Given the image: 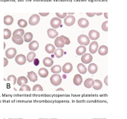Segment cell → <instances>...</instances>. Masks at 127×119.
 Wrapping results in <instances>:
<instances>
[{
	"label": "cell",
	"instance_id": "7dc6e473",
	"mask_svg": "<svg viewBox=\"0 0 127 119\" xmlns=\"http://www.w3.org/2000/svg\"><path fill=\"white\" fill-rule=\"evenodd\" d=\"M108 76H106V78H105V79H104V83H105V84L106 85V86H108Z\"/></svg>",
	"mask_w": 127,
	"mask_h": 119
},
{
	"label": "cell",
	"instance_id": "74e56055",
	"mask_svg": "<svg viewBox=\"0 0 127 119\" xmlns=\"http://www.w3.org/2000/svg\"><path fill=\"white\" fill-rule=\"evenodd\" d=\"M19 90H20V91H31V88H30V86H28V85L25 84V85L21 86Z\"/></svg>",
	"mask_w": 127,
	"mask_h": 119
},
{
	"label": "cell",
	"instance_id": "f5cc1de1",
	"mask_svg": "<svg viewBox=\"0 0 127 119\" xmlns=\"http://www.w3.org/2000/svg\"><path fill=\"white\" fill-rule=\"evenodd\" d=\"M68 14H69V15H73V14H74V13H69Z\"/></svg>",
	"mask_w": 127,
	"mask_h": 119
},
{
	"label": "cell",
	"instance_id": "7402d4cb",
	"mask_svg": "<svg viewBox=\"0 0 127 119\" xmlns=\"http://www.w3.org/2000/svg\"><path fill=\"white\" fill-rule=\"evenodd\" d=\"M28 78L31 82H36L37 80V75L34 72H28Z\"/></svg>",
	"mask_w": 127,
	"mask_h": 119
},
{
	"label": "cell",
	"instance_id": "5bb4252c",
	"mask_svg": "<svg viewBox=\"0 0 127 119\" xmlns=\"http://www.w3.org/2000/svg\"><path fill=\"white\" fill-rule=\"evenodd\" d=\"M54 44H55V46L58 48H63V46L65 45V43H64V41L61 38V37H58L56 38L55 40V42H54Z\"/></svg>",
	"mask_w": 127,
	"mask_h": 119
},
{
	"label": "cell",
	"instance_id": "83f0119b",
	"mask_svg": "<svg viewBox=\"0 0 127 119\" xmlns=\"http://www.w3.org/2000/svg\"><path fill=\"white\" fill-rule=\"evenodd\" d=\"M77 70L79 71V72L80 74H86L87 72V69L86 67L83 65V63H79L77 65Z\"/></svg>",
	"mask_w": 127,
	"mask_h": 119
},
{
	"label": "cell",
	"instance_id": "6da1fadb",
	"mask_svg": "<svg viewBox=\"0 0 127 119\" xmlns=\"http://www.w3.org/2000/svg\"><path fill=\"white\" fill-rule=\"evenodd\" d=\"M78 42L81 45H88L90 42V39L88 36L85 35V34H81L78 37L77 39Z\"/></svg>",
	"mask_w": 127,
	"mask_h": 119
},
{
	"label": "cell",
	"instance_id": "b9f144b4",
	"mask_svg": "<svg viewBox=\"0 0 127 119\" xmlns=\"http://www.w3.org/2000/svg\"><path fill=\"white\" fill-rule=\"evenodd\" d=\"M107 24H108V21H106V22H104L102 24V29H103L104 31H108Z\"/></svg>",
	"mask_w": 127,
	"mask_h": 119
},
{
	"label": "cell",
	"instance_id": "52a82bcc",
	"mask_svg": "<svg viewBox=\"0 0 127 119\" xmlns=\"http://www.w3.org/2000/svg\"><path fill=\"white\" fill-rule=\"evenodd\" d=\"M75 22V18L72 15H68L65 17L64 19V23L67 26H71L74 24Z\"/></svg>",
	"mask_w": 127,
	"mask_h": 119
},
{
	"label": "cell",
	"instance_id": "f907efd6",
	"mask_svg": "<svg viewBox=\"0 0 127 119\" xmlns=\"http://www.w3.org/2000/svg\"><path fill=\"white\" fill-rule=\"evenodd\" d=\"M57 91H64V89H62V88H59V89H57Z\"/></svg>",
	"mask_w": 127,
	"mask_h": 119
},
{
	"label": "cell",
	"instance_id": "d590c367",
	"mask_svg": "<svg viewBox=\"0 0 127 119\" xmlns=\"http://www.w3.org/2000/svg\"><path fill=\"white\" fill-rule=\"evenodd\" d=\"M14 34H19V35H20V36H24V30L22 29V28H19V29H16V30H15L14 31H13V35H14Z\"/></svg>",
	"mask_w": 127,
	"mask_h": 119
},
{
	"label": "cell",
	"instance_id": "9a60e30c",
	"mask_svg": "<svg viewBox=\"0 0 127 119\" xmlns=\"http://www.w3.org/2000/svg\"><path fill=\"white\" fill-rule=\"evenodd\" d=\"M47 33H48V36L51 39H54L58 36V32L54 28H49Z\"/></svg>",
	"mask_w": 127,
	"mask_h": 119
},
{
	"label": "cell",
	"instance_id": "e575fe53",
	"mask_svg": "<svg viewBox=\"0 0 127 119\" xmlns=\"http://www.w3.org/2000/svg\"><path fill=\"white\" fill-rule=\"evenodd\" d=\"M18 25L20 27V28H25L28 25L27 22L25 20V19H19L17 22Z\"/></svg>",
	"mask_w": 127,
	"mask_h": 119
},
{
	"label": "cell",
	"instance_id": "d4e9b609",
	"mask_svg": "<svg viewBox=\"0 0 127 119\" xmlns=\"http://www.w3.org/2000/svg\"><path fill=\"white\" fill-rule=\"evenodd\" d=\"M13 22V16L10 15H7L4 17V23L7 25H10Z\"/></svg>",
	"mask_w": 127,
	"mask_h": 119
},
{
	"label": "cell",
	"instance_id": "3957f363",
	"mask_svg": "<svg viewBox=\"0 0 127 119\" xmlns=\"http://www.w3.org/2000/svg\"><path fill=\"white\" fill-rule=\"evenodd\" d=\"M62 24V20L61 19L58 18V17H54L52 18V19L51 20V25L52 27V28H58Z\"/></svg>",
	"mask_w": 127,
	"mask_h": 119
},
{
	"label": "cell",
	"instance_id": "f546056e",
	"mask_svg": "<svg viewBox=\"0 0 127 119\" xmlns=\"http://www.w3.org/2000/svg\"><path fill=\"white\" fill-rule=\"evenodd\" d=\"M33 39V34L31 32H27L24 34V41L27 42H31Z\"/></svg>",
	"mask_w": 127,
	"mask_h": 119
},
{
	"label": "cell",
	"instance_id": "f35d334b",
	"mask_svg": "<svg viewBox=\"0 0 127 119\" xmlns=\"http://www.w3.org/2000/svg\"><path fill=\"white\" fill-rule=\"evenodd\" d=\"M33 91H42V90H43V88H42L39 84H36V85L33 86Z\"/></svg>",
	"mask_w": 127,
	"mask_h": 119
},
{
	"label": "cell",
	"instance_id": "836d02e7",
	"mask_svg": "<svg viewBox=\"0 0 127 119\" xmlns=\"http://www.w3.org/2000/svg\"><path fill=\"white\" fill-rule=\"evenodd\" d=\"M10 37H11V31L7 28H4V39L7 40V39H9Z\"/></svg>",
	"mask_w": 127,
	"mask_h": 119
},
{
	"label": "cell",
	"instance_id": "681fc988",
	"mask_svg": "<svg viewBox=\"0 0 127 119\" xmlns=\"http://www.w3.org/2000/svg\"><path fill=\"white\" fill-rule=\"evenodd\" d=\"M104 16H105V18L108 19V13H104Z\"/></svg>",
	"mask_w": 127,
	"mask_h": 119
},
{
	"label": "cell",
	"instance_id": "cb8c5ba5",
	"mask_svg": "<svg viewBox=\"0 0 127 119\" xmlns=\"http://www.w3.org/2000/svg\"><path fill=\"white\" fill-rule=\"evenodd\" d=\"M16 83L19 86H22V85H25L26 83H28V79L27 78H25V76H21L19 77L17 80H16Z\"/></svg>",
	"mask_w": 127,
	"mask_h": 119
},
{
	"label": "cell",
	"instance_id": "d6a6232c",
	"mask_svg": "<svg viewBox=\"0 0 127 119\" xmlns=\"http://www.w3.org/2000/svg\"><path fill=\"white\" fill-rule=\"evenodd\" d=\"M63 54H64V51L62 48H57L54 51V55L57 58H61L63 56Z\"/></svg>",
	"mask_w": 127,
	"mask_h": 119
},
{
	"label": "cell",
	"instance_id": "c3c4849f",
	"mask_svg": "<svg viewBox=\"0 0 127 119\" xmlns=\"http://www.w3.org/2000/svg\"><path fill=\"white\" fill-rule=\"evenodd\" d=\"M103 13H95V15H97V16H101Z\"/></svg>",
	"mask_w": 127,
	"mask_h": 119
},
{
	"label": "cell",
	"instance_id": "7c38bea8",
	"mask_svg": "<svg viewBox=\"0 0 127 119\" xmlns=\"http://www.w3.org/2000/svg\"><path fill=\"white\" fill-rule=\"evenodd\" d=\"M98 43L95 41L92 42V43L89 45V52L91 54H95L98 50Z\"/></svg>",
	"mask_w": 127,
	"mask_h": 119
},
{
	"label": "cell",
	"instance_id": "f1b7e54d",
	"mask_svg": "<svg viewBox=\"0 0 127 119\" xmlns=\"http://www.w3.org/2000/svg\"><path fill=\"white\" fill-rule=\"evenodd\" d=\"M39 75L41 78H46L48 75V71L45 69V68H42L39 70Z\"/></svg>",
	"mask_w": 127,
	"mask_h": 119
},
{
	"label": "cell",
	"instance_id": "8992f818",
	"mask_svg": "<svg viewBox=\"0 0 127 119\" xmlns=\"http://www.w3.org/2000/svg\"><path fill=\"white\" fill-rule=\"evenodd\" d=\"M39 20H40V18L38 14H33L29 18V24L31 25H36L39 23Z\"/></svg>",
	"mask_w": 127,
	"mask_h": 119
},
{
	"label": "cell",
	"instance_id": "ee69618b",
	"mask_svg": "<svg viewBox=\"0 0 127 119\" xmlns=\"http://www.w3.org/2000/svg\"><path fill=\"white\" fill-rule=\"evenodd\" d=\"M7 65H8V60H7V58L4 57V66L6 67Z\"/></svg>",
	"mask_w": 127,
	"mask_h": 119
},
{
	"label": "cell",
	"instance_id": "603a6c76",
	"mask_svg": "<svg viewBox=\"0 0 127 119\" xmlns=\"http://www.w3.org/2000/svg\"><path fill=\"white\" fill-rule=\"evenodd\" d=\"M95 80L92 78H88L84 81V86L87 89H90L93 86Z\"/></svg>",
	"mask_w": 127,
	"mask_h": 119
},
{
	"label": "cell",
	"instance_id": "d6986e66",
	"mask_svg": "<svg viewBox=\"0 0 127 119\" xmlns=\"http://www.w3.org/2000/svg\"><path fill=\"white\" fill-rule=\"evenodd\" d=\"M73 82L76 86H80L83 83V78L80 75H76L73 79Z\"/></svg>",
	"mask_w": 127,
	"mask_h": 119
},
{
	"label": "cell",
	"instance_id": "9c48e42d",
	"mask_svg": "<svg viewBox=\"0 0 127 119\" xmlns=\"http://www.w3.org/2000/svg\"><path fill=\"white\" fill-rule=\"evenodd\" d=\"M12 40L14 43L16 45H22L24 42V39L22 38V36L19 34H14L12 36Z\"/></svg>",
	"mask_w": 127,
	"mask_h": 119
},
{
	"label": "cell",
	"instance_id": "9f6ffc18",
	"mask_svg": "<svg viewBox=\"0 0 127 119\" xmlns=\"http://www.w3.org/2000/svg\"></svg>",
	"mask_w": 127,
	"mask_h": 119
},
{
	"label": "cell",
	"instance_id": "60d3db41",
	"mask_svg": "<svg viewBox=\"0 0 127 119\" xmlns=\"http://www.w3.org/2000/svg\"><path fill=\"white\" fill-rule=\"evenodd\" d=\"M56 15L57 16L58 18L61 19V18H65L67 16V13H56Z\"/></svg>",
	"mask_w": 127,
	"mask_h": 119
},
{
	"label": "cell",
	"instance_id": "8fae6325",
	"mask_svg": "<svg viewBox=\"0 0 127 119\" xmlns=\"http://www.w3.org/2000/svg\"><path fill=\"white\" fill-rule=\"evenodd\" d=\"M89 39L92 40H96L100 37V33L95 30H91L89 32Z\"/></svg>",
	"mask_w": 127,
	"mask_h": 119
},
{
	"label": "cell",
	"instance_id": "4fadbf2b",
	"mask_svg": "<svg viewBox=\"0 0 127 119\" xmlns=\"http://www.w3.org/2000/svg\"><path fill=\"white\" fill-rule=\"evenodd\" d=\"M89 22L88 21V19L85 18H81L78 20V25L80 28H86L89 26Z\"/></svg>",
	"mask_w": 127,
	"mask_h": 119
},
{
	"label": "cell",
	"instance_id": "30bf717a",
	"mask_svg": "<svg viewBox=\"0 0 127 119\" xmlns=\"http://www.w3.org/2000/svg\"><path fill=\"white\" fill-rule=\"evenodd\" d=\"M73 69V65L71 63H66L64 64V66L62 68V71L65 74H68L70 73Z\"/></svg>",
	"mask_w": 127,
	"mask_h": 119
},
{
	"label": "cell",
	"instance_id": "4316f807",
	"mask_svg": "<svg viewBox=\"0 0 127 119\" xmlns=\"http://www.w3.org/2000/svg\"><path fill=\"white\" fill-rule=\"evenodd\" d=\"M45 49V51H46L47 53H48V54H52V53H54V52L55 51V50H56L54 45H52V44H48V45H46Z\"/></svg>",
	"mask_w": 127,
	"mask_h": 119
},
{
	"label": "cell",
	"instance_id": "44dd1931",
	"mask_svg": "<svg viewBox=\"0 0 127 119\" xmlns=\"http://www.w3.org/2000/svg\"><path fill=\"white\" fill-rule=\"evenodd\" d=\"M86 48L85 45H80L76 49V54L77 55H83L84 54H86Z\"/></svg>",
	"mask_w": 127,
	"mask_h": 119
},
{
	"label": "cell",
	"instance_id": "816d5d0a",
	"mask_svg": "<svg viewBox=\"0 0 127 119\" xmlns=\"http://www.w3.org/2000/svg\"><path fill=\"white\" fill-rule=\"evenodd\" d=\"M63 78H65H65H67V77H66V75H63Z\"/></svg>",
	"mask_w": 127,
	"mask_h": 119
},
{
	"label": "cell",
	"instance_id": "bcb514c9",
	"mask_svg": "<svg viewBox=\"0 0 127 119\" xmlns=\"http://www.w3.org/2000/svg\"><path fill=\"white\" fill-rule=\"evenodd\" d=\"M86 15H87L88 16L93 17L94 16H95V13H86Z\"/></svg>",
	"mask_w": 127,
	"mask_h": 119
},
{
	"label": "cell",
	"instance_id": "11a10c76",
	"mask_svg": "<svg viewBox=\"0 0 127 119\" xmlns=\"http://www.w3.org/2000/svg\"></svg>",
	"mask_w": 127,
	"mask_h": 119
},
{
	"label": "cell",
	"instance_id": "f6af8a7d",
	"mask_svg": "<svg viewBox=\"0 0 127 119\" xmlns=\"http://www.w3.org/2000/svg\"><path fill=\"white\" fill-rule=\"evenodd\" d=\"M39 14L40 16H48L49 15V13L48 12H47V13H42V12H40Z\"/></svg>",
	"mask_w": 127,
	"mask_h": 119
},
{
	"label": "cell",
	"instance_id": "4dcf8cb0",
	"mask_svg": "<svg viewBox=\"0 0 127 119\" xmlns=\"http://www.w3.org/2000/svg\"><path fill=\"white\" fill-rule=\"evenodd\" d=\"M51 72H53L54 74H59L62 72V67L59 65H56L51 67Z\"/></svg>",
	"mask_w": 127,
	"mask_h": 119
},
{
	"label": "cell",
	"instance_id": "ffe728a7",
	"mask_svg": "<svg viewBox=\"0 0 127 119\" xmlns=\"http://www.w3.org/2000/svg\"><path fill=\"white\" fill-rule=\"evenodd\" d=\"M43 64L46 67H51L54 64V60L51 57H45L43 60Z\"/></svg>",
	"mask_w": 127,
	"mask_h": 119
},
{
	"label": "cell",
	"instance_id": "ab89813d",
	"mask_svg": "<svg viewBox=\"0 0 127 119\" xmlns=\"http://www.w3.org/2000/svg\"><path fill=\"white\" fill-rule=\"evenodd\" d=\"M60 37H61V38L63 40L64 43H65V45H69V44H70L71 42H70V40H69L68 37H66L65 36H63H63H60Z\"/></svg>",
	"mask_w": 127,
	"mask_h": 119
},
{
	"label": "cell",
	"instance_id": "1f68e13d",
	"mask_svg": "<svg viewBox=\"0 0 127 119\" xmlns=\"http://www.w3.org/2000/svg\"><path fill=\"white\" fill-rule=\"evenodd\" d=\"M35 57H36V54L33 52V51H30L28 55H27V60L29 62V63H32L33 61V60L35 59Z\"/></svg>",
	"mask_w": 127,
	"mask_h": 119
},
{
	"label": "cell",
	"instance_id": "7a4b0ae2",
	"mask_svg": "<svg viewBox=\"0 0 127 119\" xmlns=\"http://www.w3.org/2000/svg\"><path fill=\"white\" fill-rule=\"evenodd\" d=\"M51 83L54 85V86H59L61 83H62V77L59 75V74H54V75H52L51 77Z\"/></svg>",
	"mask_w": 127,
	"mask_h": 119
},
{
	"label": "cell",
	"instance_id": "7bdbcfd3",
	"mask_svg": "<svg viewBox=\"0 0 127 119\" xmlns=\"http://www.w3.org/2000/svg\"><path fill=\"white\" fill-rule=\"evenodd\" d=\"M33 62V64H34V66H37L39 64V59H37V58L34 59Z\"/></svg>",
	"mask_w": 127,
	"mask_h": 119
},
{
	"label": "cell",
	"instance_id": "277c9868",
	"mask_svg": "<svg viewBox=\"0 0 127 119\" xmlns=\"http://www.w3.org/2000/svg\"><path fill=\"white\" fill-rule=\"evenodd\" d=\"M5 55L7 59H12L16 56V50L14 48H10L6 50Z\"/></svg>",
	"mask_w": 127,
	"mask_h": 119
},
{
	"label": "cell",
	"instance_id": "5b68a950",
	"mask_svg": "<svg viewBox=\"0 0 127 119\" xmlns=\"http://www.w3.org/2000/svg\"><path fill=\"white\" fill-rule=\"evenodd\" d=\"M26 57L24 54H18L15 57V61L18 65H24L26 63Z\"/></svg>",
	"mask_w": 127,
	"mask_h": 119
},
{
	"label": "cell",
	"instance_id": "ba28073f",
	"mask_svg": "<svg viewBox=\"0 0 127 119\" xmlns=\"http://www.w3.org/2000/svg\"><path fill=\"white\" fill-rule=\"evenodd\" d=\"M92 59H93V57H92V54L89 53V54H84L81 57V60H82L83 63H84V64L90 63L92 61Z\"/></svg>",
	"mask_w": 127,
	"mask_h": 119
},
{
	"label": "cell",
	"instance_id": "ac0fdd59",
	"mask_svg": "<svg viewBox=\"0 0 127 119\" xmlns=\"http://www.w3.org/2000/svg\"><path fill=\"white\" fill-rule=\"evenodd\" d=\"M28 47H29V49H30V50H31L32 51H36V50L38 49V48H39V43H38V42L36 41V40L31 41V42H30Z\"/></svg>",
	"mask_w": 127,
	"mask_h": 119
},
{
	"label": "cell",
	"instance_id": "e0dca14e",
	"mask_svg": "<svg viewBox=\"0 0 127 119\" xmlns=\"http://www.w3.org/2000/svg\"><path fill=\"white\" fill-rule=\"evenodd\" d=\"M97 66L95 63H91L88 67V71L90 74L94 75L97 72Z\"/></svg>",
	"mask_w": 127,
	"mask_h": 119
},
{
	"label": "cell",
	"instance_id": "2e32d148",
	"mask_svg": "<svg viewBox=\"0 0 127 119\" xmlns=\"http://www.w3.org/2000/svg\"><path fill=\"white\" fill-rule=\"evenodd\" d=\"M98 53L101 56H105L108 54V47L106 45H101L98 48Z\"/></svg>",
	"mask_w": 127,
	"mask_h": 119
},
{
	"label": "cell",
	"instance_id": "8d00e7d4",
	"mask_svg": "<svg viewBox=\"0 0 127 119\" xmlns=\"http://www.w3.org/2000/svg\"><path fill=\"white\" fill-rule=\"evenodd\" d=\"M11 80H13V84H16L17 79H16V78L14 75H9L8 78H7V81H11Z\"/></svg>",
	"mask_w": 127,
	"mask_h": 119
},
{
	"label": "cell",
	"instance_id": "484cf974",
	"mask_svg": "<svg viewBox=\"0 0 127 119\" xmlns=\"http://www.w3.org/2000/svg\"><path fill=\"white\" fill-rule=\"evenodd\" d=\"M92 87L95 90H100L103 87V83H102V82L100 80H95Z\"/></svg>",
	"mask_w": 127,
	"mask_h": 119
},
{
	"label": "cell",
	"instance_id": "db71d44e",
	"mask_svg": "<svg viewBox=\"0 0 127 119\" xmlns=\"http://www.w3.org/2000/svg\"></svg>",
	"mask_w": 127,
	"mask_h": 119
}]
</instances>
